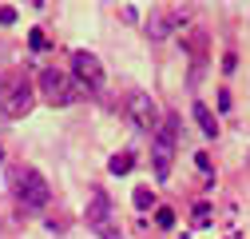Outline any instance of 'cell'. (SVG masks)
<instances>
[{"mask_svg": "<svg viewBox=\"0 0 250 239\" xmlns=\"http://www.w3.org/2000/svg\"><path fill=\"white\" fill-rule=\"evenodd\" d=\"M40 92H44V100H48L52 108H72V104L80 100V84H76L68 72L48 68V72H40Z\"/></svg>", "mask_w": 250, "mask_h": 239, "instance_id": "obj_3", "label": "cell"}, {"mask_svg": "<svg viewBox=\"0 0 250 239\" xmlns=\"http://www.w3.org/2000/svg\"><path fill=\"white\" fill-rule=\"evenodd\" d=\"M0 96H4V80H0Z\"/></svg>", "mask_w": 250, "mask_h": 239, "instance_id": "obj_15", "label": "cell"}, {"mask_svg": "<svg viewBox=\"0 0 250 239\" xmlns=\"http://www.w3.org/2000/svg\"><path fill=\"white\" fill-rule=\"evenodd\" d=\"M135 164L131 152H123V156H111V175H127V167Z\"/></svg>", "mask_w": 250, "mask_h": 239, "instance_id": "obj_10", "label": "cell"}, {"mask_svg": "<svg viewBox=\"0 0 250 239\" xmlns=\"http://www.w3.org/2000/svg\"><path fill=\"white\" fill-rule=\"evenodd\" d=\"M175 152H179V120L167 116L163 128L151 136V167H155V179H159V184H167V179H171Z\"/></svg>", "mask_w": 250, "mask_h": 239, "instance_id": "obj_1", "label": "cell"}, {"mask_svg": "<svg viewBox=\"0 0 250 239\" xmlns=\"http://www.w3.org/2000/svg\"><path fill=\"white\" fill-rule=\"evenodd\" d=\"M28 40H32V48H36V52H44V48H48V40H44L40 28H32V32H28Z\"/></svg>", "mask_w": 250, "mask_h": 239, "instance_id": "obj_12", "label": "cell"}, {"mask_svg": "<svg viewBox=\"0 0 250 239\" xmlns=\"http://www.w3.org/2000/svg\"><path fill=\"white\" fill-rule=\"evenodd\" d=\"M127 120L139 132H151V136L163 128V112H159V104H155L147 92H131L127 96Z\"/></svg>", "mask_w": 250, "mask_h": 239, "instance_id": "obj_4", "label": "cell"}, {"mask_svg": "<svg viewBox=\"0 0 250 239\" xmlns=\"http://www.w3.org/2000/svg\"><path fill=\"white\" fill-rule=\"evenodd\" d=\"M0 160H4V152H0Z\"/></svg>", "mask_w": 250, "mask_h": 239, "instance_id": "obj_16", "label": "cell"}, {"mask_svg": "<svg viewBox=\"0 0 250 239\" xmlns=\"http://www.w3.org/2000/svg\"><path fill=\"white\" fill-rule=\"evenodd\" d=\"M195 120H199V128H203L210 140L218 136V124H214V116H210V108H207V104H195Z\"/></svg>", "mask_w": 250, "mask_h": 239, "instance_id": "obj_9", "label": "cell"}, {"mask_svg": "<svg viewBox=\"0 0 250 239\" xmlns=\"http://www.w3.org/2000/svg\"><path fill=\"white\" fill-rule=\"evenodd\" d=\"M151 203H155V199H151V191H147V188H135V207H139V212H147Z\"/></svg>", "mask_w": 250, "mask_h": 239, "instance_id": "obj_11", "label": "cell"}, {"mask_svg": "<svg viewBox=\"0 0 250 239\" xmlns=\"http://www.w3.org/2000/svg\"><path fill=\"white\" fill-rule=\"evenodd\" d=\"M107 219H111V199L107 191H91V203H87V227H96V231H107Z\"/></svg>", "mask_w": 250, "mask_h": 239, "instance_id": "obj_7", "label": "cell"}, {"mask_svg": "<svg viewBox=\"0 0 250 239\" xmlns=\"http://www.w3.org/2000/svg\"><path fill=\"white\" fill-rule=\"evenodd\" d=\"M12 188H16V199L28 207V212H40V207H48V199H52L48 179H44L36 167H20L16 179H12Z\"/></svg>", "mask_w": 250, "mask_h": 239, "instance_id": "obj_2", "label": "cell"}, {"mask_svg": "<svg viewBox=\"0 0 250 239\" xmlns=\"http://www.w3.org/2000/svg\"><path fill=\"white\" fill-rule=\"evenodd\" d=\"M12 20H16V8L4 4V8H0V24H12Z\"/></svg>", "mask_w": 250, "mask_h": 239, "instance_id": "obj_14", "label": "cell"}, {"mask_svg": "<svg viewBox=\"0 0 250 239\" xmlns=\"http://www.w3.org/2000/svg\"><path fill=\"white\" fill-rule=\"evenodd\" d=\"M175 24H187V12L167 8V12H159V16H151V24H147V36H151V40H163Z\"/></svg>", "mask_w": 250, "mask_h": 239, "instance_id": "obj_8", "label": "cell"}, {"mask_svg": "<svg viewBox=\"0 0 250 239\" xmlns=\"http://www.w3.org/2000/svg\"><path fill=\"white\" fill-rule=\"evenodd\" d=\"M155 219H159V227H175V212H167V207H163V212L155 215Z\"/></svg>", "mask_w": 250, "mask_h": 239, "instance_id": "obj_13", "label": "cell"}, {"mask_svg": "<svg viewBox=\"0 0 250 239\" xmlns=\"http://www.w3.org/2000/svg\"><path fill=\"white\" fill-rule=\"evenodd\" d=\"M0 112H4L8 120H20V116H28V112H32V84H28L24 76H20V80H12V84H4V96H0Z\"/></svg>", "mask_w": 250, "mask_h": 239, "instance_id": "obj_6", "label": "cell"}, {"mask_svg": "<svg viewBox=\"0 0 250 239\" xmlns=\"http://www.w3.org/2000/svg\"><path fill=\"white\" fill-rule=\"evenodd\" d=\"M72 80L80 88H87V92H100V88H104V64H100V56L72 52Z\"/></svg>", "mask_w": 250, "mask_h": 239, "instance_id": "obj_5", "label": "cell"}]
</instances>
